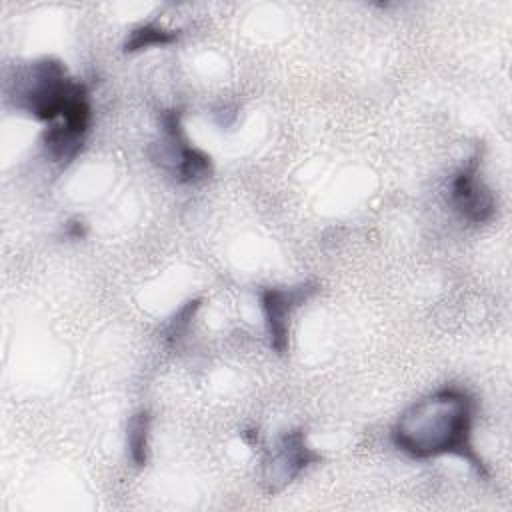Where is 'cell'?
Listing matches in <instances>:
<instances>
[{
	"label": "cell",
	"mask_w": 512,
	"mask_h": 512,
	"mask_svg": "<svg viewBox=\"0 0 512 512\" xmlns=\"http://www.w3.org/2000/svg\"><path fill=\"white\" fill-rule=\"evenodd\" d=\"M478 404L460 386H442L410 404L392 426V444L414 460L456 456L470 464L478 478H488V466L474 448Z\"/></svg>",
	"instance_id": "6da1fadb"
},
{
	"label": "cell",
	"mask_w": 512,
	"mask_h": 512,
	"mask_svg": "<svg viewBox=\"0 0 512 512\" xmlns=\"http://www.w3.org/2000/svg\"><path fill=\"white\" fill-rule=\"evenodd\" d=\"M84 98H90L88 86L52 56L16 66L6 80L8 104L44 126L56 122Z\"/></svg>",
	"instance_id": "7a4b0ae2"
},
{
	"label": "cell",
	"mask_w": 512,
	"mask_h": 512,
	"mask_svg": "<svg viewBox=\"0 0 512 512\" xmlns=\"http://www.w3.org/2000/svg\"><path fill=\"white\" fill-rule=\"evenodd\" d=\"M158 124L160 136L148 148L150 160L180 184H196L210 178L214 172L212 158L190 142L182 112L178 108L162 110Z\"/></svg>",
	"instance_id": "3957f363"
},
{
	"label": "cell",
	"mask_w": 512,
	"mask_h": 512,
	"mask_svg": "<svg viewBox=\"0 0 512 512\" xmlns=\"http://www.w3.org/2000/svg\"><path fill=\"white\" fill-rule=\"evenodd\" d=\"M322 456L308 444L306 432L294 428L282 432L266 452L262 464V484L268 494H278L290 486L306 468L318 464Z\"/></svg>",
	"instance_id": "277c9868"
},
{
	"label": "cell",
	"mask_w": 512,
	"mask_h": 512,
	"mask_svg": "<svg viewBox=\"0 0 512 512\" xmlns=\"http://www.w3.org/2000/svg\"><path fill=\"white\" fill-rule=\"evenodd\" d=\"M480 166L482 154L476 150L452 174L448 184V202L452 210L470 224H486L496 214V198L490 186L484 182Z\"/></svg>",
	"instance_id": "5b68a950"
},
{
	"label": "cell",
	"mask_w": 512,
	"mask_h": 512,
	"mask_svg": "<svg viewBox=\"0 0 512 512\" xmlns=\"http://www.w3.org/2000/svg\"><path fill=\"white\" fill-rule=\"evenodd\" d=\"M316 282H302L296 286H268L260 290V308L270 348L284 356L290 346V318L292 314L314 296Z\"/></svg>",
	"instance_id": "8992f818"
},
{
	"label": "cell",
	"mask_w": 512,
	"mask_h": 512,
	"mask_svg": "<svg viewBox=\"0 0 512 512\" xmlns=\"http://www.w3.org/2000/svg\"><path fill=\"white\" fill-rule=\"evenodd\" d=\"M92 126V102L90 98L74 104L56 122L44 126L42 148L50 162L68 166L82 152Z\"/></svg>",
	"instance_id": "52a82bcc"
},
{
	"label": "cell",
	"mask_w": 512,
	"mask_h": 512,
	"mask_svg": "<svg viewBox=\"0 0 512 512\" xmlns=\"http://www.w3.org/2000/svg\"><path fill=\"white\" fill-rule=\"evenodd\" d=\"M150 412L140 408L126 424V450L128 458L136 468H144L150 460Z\"/></svg>",
	"instance_id": "ba28073f"
},
{
	"label": "cell",
	"mask_w": 512,
	"mask_h": 512,
	"mask_svg": "<svg viewBox=\"0 0 512 512\" xmlns=\"http://www.w3.org/2000/svg\"><path fill=\"white\" fill-rule=\"evenodd\" d=\"M176 40H178V30L164 28L156 20H150V22H142V24L134 26L126 34L122 50L126 54H134L140 50H148L152 46H168V44H174Z\"/></svg>",
	"instance_id": "9c48e42d"
},
{
	"label": "cell",
	"mask_w": 512,
	"mask_h": 512,
	"mask_svg": "<svg viewBox=\"0 0 512 512\" xmlns=\"http://www.w3.org/2000/svg\"><path fill=\"white\" fill-rule=\"evenodd\" d=\"M200 306H202V298H190L168 318V322L164 326V334H162L168 348L178 346L180 340L188 334Z\"/></svg>",
	"instance_id": "30bf717a"
},
{
	"label": "cell",
	"mask_w": 512,
	"mask_h": 512,
	"mask_svg": "<svg viewBox=\"0 0 512 512\" xmlns=\"http://www.w3.org/2000/svg\"><path fill=\"white\" fill-rule=\"evenodd\" d=\"M68 238H72V240H80V238H84L86 236V224L82 222V220H70V222H66V232H64Z\"/></svg>",
	"instance_id": "8fae6325"
}]
</instances>
